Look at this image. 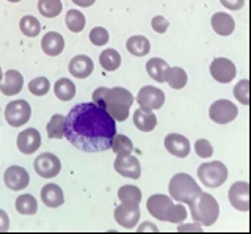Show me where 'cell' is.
Returning <instances> with one entry per match:
<instances>
[{
    "label": "cell",
    "instance_id": "obj_33",
    "mask_svg": "<svg viewBox=\"0 0 251 234\" xmlns=\"http://www.w3.org/2000/svg\"><path fill=\"white\" fill-rule=\"evenodd\" d=\"M85 16L83 13H80L78 10H69L66 13V26L73 33H80L85 28Z\"/></svg>",
    "mask_w": 251,
    "mask_h": 234
},
{
    "label": "cell",
    "instance_id": "obj_20",
    "mask_svg": "<svg viewBox=\"0 0 251 234\" xmlns=\"http://www.w3.org/2000/svg\"><path fill=\"white\" fill-rule=\"evenodd\" d=\"M41 49L46 55L57 57L65 49V38L58 32H49L43 36L41 40Z\"/></svg>",
    "mask_w": 251,
    "mask_h": 234
},
{
    "label": "cell",
    "instance_id": "obj_4",
    "mask_svg": "<svg viewBox=\"0 0 251 234\" xmlns=\"http://www.w3.org/2000/svg\"><path fill=\"white\" fill-rule=\"evenodd\" d=\"M190 208V215L193 222L200 223L201 226H212L220 215L218 201L212 197L210 193L201 192L198 197L193 198L190 203H187Z\"/></svg>",
    "mask_w": 251,
    "mask_h": 234
},
{
    "label": "cell",
    "instance_id": "obj_21",
    "mask_svg": "<svg viewBox=\"0 0 251 234\" xmlns=\"http://www.w3.org/2000/svg\"><path fill=\"white\" fill-rule=\"evenodd\" d=\"M210 26L214 28V32L220 36H229L235 30V22H234L232 16L231 14L222 13V11H218L212 16Z\"/></svg>",
    "mask_w": 251,
    "mask_h": 234
},
{
    "label": "cell",
    "instance_id": "obj_13",
    "mask_svg": "<svg viewBox=\"0 0 251 234\" xmlns=\"http://www.w3.org/2000/svg\"><path fill=\"white\" fill-rule=\"evenodd\" d=\"M3 181L8 189L13 192L25 190L30 184V175L25 168H22L19 165H11L5 170Z\"/></svg>",
    "mask_w": 251,
    "mask_h": 234
},
{
    "label": "cell",
    "instance_id": "obj_2",
    "mask_svg": "<svg viewBox=\"0 0 251 234\" xmlns=\"http://www.w3.org/2000/svg\"><path fill=\"white\" fill-rule=\"evenodd\" d=\"M93 103L104 108L115 121H126L133 104V96L123 87H99L93 93Z\"/></svg>",
    "mask_w": 251,
    "mask_h": 234
},
{
    "label": "cell",
    "instance_id": "obj_27",
    "mask_svg": "<svg viewBox=\"0 0 251 234\" xmlns=\"http://www.w3.org/2000/svg\"><path fill=\"white\" fill-rule=\"evenodd\" d=\"M16 210L22 215H35L38 212V201L33 195L24 193L16 198Z\"/></svg>",
    "mask_w": 251,
    "mask_h": 234
},
{
    "label": "cell",
    "instance_id": "obj_32",
    "mask_svg": "<svg viewBox=\"0 0 251 234\" xmlns=\"http://www.w3.org/2000/svg\"><path fill=\"white\" fill-rule=\"evenodd\" d=\"M110 148H112L116 156H124V154H132L133 143H132V140L129 137H126L123 134H115Z\"/></svg>",
    "mask_w": 251,
    "mask_h": 234
},
{
    "label": "cell",
    "instance_id": "obj_47",
    "mask_svg": "<svg viewBox=\"0 0 251 234\" xmlns=\"http://www.w3.org/2000/svg\"><path fill=\"white\" fill-rule=\"evenodd\" d=\"M6 2H11V3H18V2H21V0H6Z\"/></svg>",
    "mask_w": 251,
    "mask_h": 234
},
{
    "label": "cell",
    "instance_id": "obj_19",
    "mask_svg": "<svg viewBox=\"0 0 251 234\" xmlns=\"http://www.w3.org/2000/svg\"><path fill=\"white\" fill-rule=\"evenodd\" d=\"M68 69L73 77L77 79H86L90 77L94 71V63L88 55H75L74 58H71Z\"/></svg>",
    "mask_w": 251,
    "mask_h": 234
},
{
    "label": "cell",
    "instance_id": "obj_1",
    "mask_svg": "<svg viewBox=\"0 0 251 234\" xmlns=\"http://www.w3.org/2000/svg\"><path fill=\"white\" fill-rule=\"evenodd\" d=\"M116 121L94 103L77 104L65 118V137L83 153H100L112 145Z\"/></svg>",
    "mask_w": 251,
    "mask_h": 234
},
{
    "label": "cell",
    "instance_id": "obj_10",
    "mask_svg": "<svg viewBox=\"0 0 251 234\" xmlns=\"http://www.w3.org/2000/svg\"><path fill=\"white\" fill-rule=\"evenodd\" d=\"M140 205L133 203H121L115 208V220L116 223L126 230H132L138 225L140 220Z\"/></svg>",
    "mask_w": 251,
    "mask_h": 234
},
{
    "label": "cell",
    "instance_id": "obj_3",
    "mask_svg": "<svg viewBox=\"0 0 251 234\" xmlns=\"http://www.w3.org/2000/svg\"><path fill=\"white\" fill-rule=\"evenodd\" d=\"M148 212L154 218L160 222H170V223H182L187 218V209L184 205H176L173 203L171 197L162 193H155L148 198L146 203Z\"/></svg>",
    "mask_w": 251,
    "mask_h": 234
},
{
    "label": "cell",
    "instance_id": "obj_5",
    "mask_svg": "<svg viewBox=\"0 0 251 234\" xmlns=\"http://www.w3.org/2000/svg\"><path fill=\"white\" fill-rule=\"evenodd\" d=\"M168 190L170 197L177 203H190L201 193V187L188 173H176L171 178Z\"/></svg>",
    "mask_w": 251,
    "mask_h": 234
},
{
    "label": "cell",
    "instance_id": "obj_41",
    "mask_svg": "<svg viewBox=\"0 0 251 234\" xmlns=\"http://www.w3.org/2000/svg\"><path fill=\"white\" fill-rule=\"evenodd\" d=\"M220 3H222L225 8H227V10L237 11V10L243 8V5H245V0H220Z\"/></svg>",
    "mask_w": 251,
    "mask_h": 234
},
{
    "label": "cell",
    "instance_id": "obj_40",
    "mask_svg": "<svg viewBox=\"0 0 251 234\" xmlns=\"http://www.w3.org/2000/svg\"><path fill=\"white\" fill-rule=\"evenodd\" d=\"M151 26H152V30L157 33H165L170 27V22L165 19L163 16H154L152 21H151Z\"/></svg>",
    "mask_w": 251,
    "mask_h": 234
},
{
    "label": "cell",
    "instance_id": "obj_16",
    "mask_svg": "<svg viewBox=\"0 0 251 234\" xmlns=\"http://www.w3.org/2000/svg\"><path fill=\"white\" fill-rule=\"evenodd\" d=\"M16 145H18V150L22 154H33L38 151V148L41 146V134L38 132V129L28 128L25 130H22L18 135Z\"/></svg>",
    "mask_w": 251,
    "mask_h": 234
},
{
    "label": "cell",
    "instance_id": "obj_46",
    "mask_svg": "<svg viewBox=\"0 0 251 234\" xmlns=\"http://www.w3.org/2000/svg\"><path fill=\"white\" fill-rule=\"evenodd\" d=\"M3 80V73H2V68H0V82Z\"/></svg>",
    "mask_w": 251,
    "mask_h": 234
},
{
    "label": "cell",
    "instance_id": "obj_7",
    "mask_svg": "<svg viewBox=\"0 0 251 234\" xmlns=\"http://www.w3.org/2000/svg\"><path fill=\"white\" fill-rule=\"evenodd\" d=\"M31 107L25 99H18L8 103L5 107V120L11 128H21L30 121Z\"/></svg>",
    "mask_w": 251,
    "mask_h": 234
},
{
    "label": "cell",
    "instance_id": "obj_26",
    "mask_svg": "<svg viewBox=\"0 0 251 234\" xmlns=\"http://www.w3.org/2000/svg\"><path fill=\"white\" fill-rule=\"evenodd\" d=\"M53 93L60 101H71L75 96L77 88H75V85H74L73 80L65 79V77H63V79H58L57 82H55Z\"/></svg>",
    "mask_w": 251,
    "mask_h": 234
},
{
    "label": "cell",
    "instance_id": "obj_39",
    "mask_svg": "<svg viewBox=\"0 0 251 234\" xmlns=\"http://www.w3.org/2000/svg\"><path fill=\"white\" fill-rule=\"evenodd\" d=\"M195 151L201 159H209L212 157V154H214V148H212L209 140L200 138V140H196V143H195Z\"/></svg>",
    "mask_w": 251,
    "mask_h": 234
},
{
    "label": "cell",
    "instance_id": "obj_34",
    "mask_svg": "<svg viewBox=\"0 0 251 234\" xmlns=\"http://www.w3.org/2000/svg\"><path fill=\"white\" fill-rule=\"evenodd\" d=\"M118 198L121 203H133V205H140L141 201V190L137 185H123L118 190Z\"/></svg>",
    "mask_w": 251,
    "mask_h": 234
},
{
    "label": "cell",
    "instance_id": "obj_35",
    "mask_svg": "<svg viewBox=\"0 0 251 234\" xmlns=\"http://www.w3.org/2000/svg\"><path fill=\"white\" fill-rule=\"evenodd\" d=\"M19 28L25 36L35 38V36H38L39 32H41V24H39V21L35 16H24L19 21Z\"/></svg>",
    "mask_w": 251,
    "mask_h": 234
},
{
    "label": "cell",
    "instance_id": "obj_15",
    "mask_svg": "<svg viewBox=\"0 0 251 234\" xmlns=\"http://www.w3.org/2000/svg\"><path fill=\"white\" fill-rule=\"evenodd\" d=\"M115 171L118 175L129 179H138L141 176V165L138 157L132 154H124V156H116L115 159Z\"/></svg>",
    "mask_w": 251,
    "mask_h": 234
},
{
    "label": "cell",
    "instance_id": "obj_9",
    "mask_svg": "<svg viewBox=\"0 0 251 234\" xmlns=\"http://www.w3.org/2000/svg\"><path fill=\"white\" fill-rule=\"evenodd\" d=\"M33 168L36 175L43 179L55 178L61 171V162L55 154L52 153H43L39 154L33 162Z\"/></svg>",
    "mask_w": 251,
    "mask_h": 234
},
{
    "label": "cell",
    "instance_id": "obj_31",
    "mask_svg": "<svg viewBox=\"0 0 251 234\" xmlns=\"http://www.w3.org/2000/svg\"><path fill=\"white\" fill-rule=\"evenodd\" d=\"M63 10L61 0H38V11L44 18H57Z\"/></svg>",
    "mask_w": 251,
    "mask_h": 234
},
{
    "label": "cell",
    "instance_id": "obj_45",
    "mask_svg": "<svg viewBox=\"0 0 251 234\" xmlns=\"http://www.w3.org/2000/svg\"><path fill=\"white\" fill-rule=\"evenodd\" d=\"M73 2L77 5V6H82V8H88V6H91L96 0H73Z\"/></svg>",
    "mask_w": 251,
    "mask_h": 234
},
{
    "label": "cell",
    "instance_id": "obj_8",
    "mask_svg": "<svg viewBox=\"0 0 251 234\" xmlns=\"http://www.w3.org/2000/svg\"><path fill=\"white\" fill-rule=\"evenodd\" d=\"M239 115V108L227 99H218L209 108V118L217 124H227Z\"/></svg>",
    "mask_w": 251,
    "mask_h": 234
},
{
    "label": "cell",
    "instance_id": "obj_22",
    "mask_svg": "<svg viewBox=\"0 0 251 234\" xmlns=\"http://www.w3.org/2000/svg\"><path fill=\"white\" fill-rule=\"evenodd\" d=\"M41 201L47 208H60L65 203V193L57 184H46L41 189Z\"/></svg>",
    "mask_w": 251,
    "mask_h": 234
},
{
    "label": "cell",
    "instance_id": "obj_24",
    "mask_svg": "<svg viewBox=\"0 0 251 234\" xmlns=\"http://www.w3.org/2000/svg\"><path fill=\"white\" fill-rule=\"evenodd\" d=\"M168 69H170V66H168L167 61H165L163 58H159V57L151 58L146 63V73L149 74V77L154 79L155 82H160V83H163L165 80H167Z\"/></svg>",
    "mask_w": 251,
    "mask_h": 234
},
{
    "label": "cell",
    "instance_id": "obj_23",
    "mask_svg": "<svg viewBox=\"0 0 251 234\" xmlns=\"http://www.w3.org/2000/svg\"><path fill=\"white\" fill-rule=\"evenodd\" d=\"M133 124L141 132H151L157 126V116L152 110H145V108H137L133 112Z\"/></svg>",
    "mask_w": 251,
    "mask_h": 234
},
{
    "label": "cell",
    "instance_id": "obj_29",
    "mask_svg": "<svg viewBox=\"0 0 251 234\" xmlns=\"http://www.w3.org/2000/svg\"><path fill=\"white\" fill-rule=\"evenodd\" d=\"M187 80H188V77H187V73L184 71V69L175 66V68L168 69L167 80L165 82H167L173 90H182L187 85Z\"/></svg>",
    "mask_w": 251,
    "mask_h": 234
},
{
    "label": "cell",
    "instance_id": "obj_12",
    "mask_svg": "<svg viewBox=\"0 0 251 234\" xmlns=\"http://www.w3.org/2000/svg\"><path fill=\"white\" fill-rule=\"evenodd\" d=\"M227 198L234 209L240 212H248L250 210V184L247 181H237L229 187Z\"/></svg>",
    "mask_w": 251,
    "mask_h": 234
},
{
    "label": "cell",
    "instance_id": "obj_38",
    "mask_svg": "<svg viewBox=\"0 0 251 234\" xmlns=\"http://www.w3.org/2000/svg\"><path fill=\"white\" fill-rule=\"evenodd\" d=\"M110 40L108 32L104 27H94L90 32V41L94 46H105Z\"/></svg>",
    "mask_w": 251,
    "mask_h": 234
},
{
    "label": "cell",
    "instance_id": "obj_44",
    "mask_svg": "<svg viewBox=\"0 0 251 234\" xmlns=\"http://www.w3.org/2000/svg\"><path fill=\"white\" fill-rule=\"evenodd\" d=\"M137 231L138 233H145V231H152V233H159V228L154 225V223H151V222H143L141 223L138 228H137Z\"/></svg>",
    "mask_w": 251,
    "mask_h": 234
},
{
    "label": "cell",
    "instance_id": "obj_30",
    "mask_svg": "<svg viewBox=\"0 0 251 234\" xmlns=\"http://www.w3.org/2000/svg\"><path fill=\"white\" fill-rule=\"evenodd\" d=\"M65 118L66 116H63L60 113L52 115L50 121L47 123V126H46L49 138H55V140L63 138V135H65Z\"/></svg>",
    "mask_w": 251,
    "mask_h": 234
},
{
    "label": "cell",
    "instance_id": "obj_18",
    "mask_svg": "<svg viewBox=\"0 0 251 234\" xmlns=\"http://www.w3.org/2000/svg\"><path fill=\"white\" fill-rule=\"evenodd\" d=\"M24 87V77L19 71L16 69H8L3 74V80L0 82V91L5 96H14L19 95Z\"/></svg>",
    "mask_w": 251,
    "mask_h": 234
},
{
    "label": "cell",
    "instance_id": "obj_37",
    "mask_svg": "<svg viewBox=\"0 0 251 234\" xmlns=\"http://www.w3.org/2000/svg\"><path fill=\"white\" fill-rule=\"evenodd\" d=\"M234 96L240 104L243 105L250 104V82L247 79L239 80V83L234 87Z\"/></svg>",
    "mask_w": 251,
    "mask_h": 234
},
{
    "label": "cell",
    "instance_id": "obj_28",
    "mask_svg": "<svg viewBox=\"0 0 251 234\" xmlns=\"http://www.w3.org/2000/svg\"><path fill=\"white\" fill-rule=\"evenodd\" d=\"M99 61H100V66L104 71H116L118 68L121 65V55L120 52L115 51V49H105L104 52H100L99 55Z\"/></svg>",
    "mask_w": 251,
    "mask_h": 234
},
{
    "label": "cell",
    "instance_id": "obj_6",
    "mask_svg": "<svg viewBox=\"0 0 251 234\" xmlns=\"http://www.w3.org/2000/svg\"><path fill=\"white\" fill-rule=\"evenodd\" d=\"M196 175H198L202 185L209 187V189H217V187L223 185L226 182L227 168L225 163H222L220 160L206 162L198 167Z\"/></svg>",
    "mask_w": 251,
    "mask_h": 234
},
{
    "label": "cell",
    "instance_id": "obj_17",
    "mask_svg": "<svg viewBox=\"0 0 251 234\" xmlns=\"http://www.w3.org/2000/svg\"><path fill=\"white\" fill-rule=\"evenodd\" d=\"M165 148L171 156H176V157L184 159L190 154V142L188 138L180 135V134H168L165 137Z\"/></svg>",
    "mask_w": 251,
    "mask_h": 234
},
{
    "label": "cell",
    "instance_id": "obj_14",
    "mask_svg": "<svg viewBox=\"0 0 251 234\" xmlns=\"http://www.w3.org/2000/svg\"><path fill=\"white\" fill-rule=\"evenodd\" d=\"M235 74H237V69H235V65L229 58L218 57L210 63V76L214 77V80L220 83L232 82Z\"/></svg>",
    "mask_w": 251,
    "mask_h": 234
},
{
    "label": "cell",
    "instance_id": "obj_11",
    "mask_svg": "<svg viewBox=\"0 0 251 234\" xmlns=\"http://www.w3.org/2000/svg\"><path fill=\"white\" fill-rule=\"evenodd\" d=\"M137 103L140 108H145V110H159L165 104V93L157 87L145 85V87L138 91Z\"/></svg>",
    "mask_w": 251,
    "mask_h": 234
},
{
    "label": "cell",
    "instance_id": "obj_42",
    "mask_svg": "<svg viewBox=\"0 0 251 234\" xmlns=\"http://www.w3.org/2000/svg\"><path fill=\"white\" fill-rule=\"evenodd\" d=\"M179 233H192V231H196V233H202V228L200 223H188V225H182L179 223V228H177Z\"/></svg>",
    "mask_w": 251,
    "mask_h": 234
},
{
    "label": "cell",
    "instance_id": "obj_36",
    "mask_svg": "<svg viewBox=\"0 0 251 234\" xmlns=\"http://www.w3.org/2000/svg\"><path fill=\"white\" fill-rule=\"evenodd\" d=\"M28 90L33 96H44L50 90V82L47 77H36V79L28 82Z\"/></svg>",
    "mask_w": 251,
    "mask_h": 234
},
{
    "label": "cell",
    "instance_id": "obj_43",
    "mask_svg": "<svg viewBox=\"0 0 251 234\" xmlns=\"http://www.w3.org/2000/svg\"><path fill=\"white\" fill-rule=\"evenodd\" d=\"M10 231V218L3 209H0V233Z\"/></svg>",
    "mask_w": 251,
    "mask_h": 234
},
{
    "label": "cell",
    "instance_id": "obj_25",
    "mask_svg": "<svg viewBox=\"0 0 251 234\" xmlns=\"http://www.w3.org/2000/svg\"><path fill=\"white\" fill-rule=\"evenodd\" d=\"M126 48H127V51L132 55L145 57L149 53V51H151V43H149V40L143 35H133L129 38L127 43H126Z\"/></svg>",
    "mask_w": 251,
    "mask_h": 234
}]
</instances>
